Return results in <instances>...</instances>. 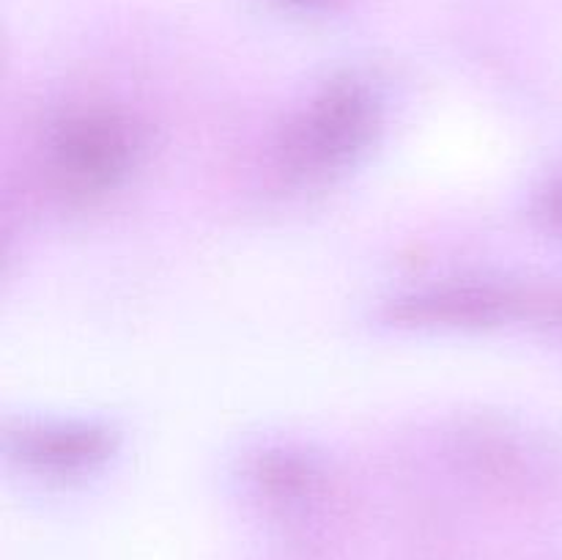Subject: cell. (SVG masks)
Returning <instances> with one entry per match:
<instances>
[{
  "label": "cell",
  "mask_w": 562,
  "mask_h": 560,
  "mask_svg": "<svg viewBox=\"0 0 562 560\" xmlns=\"http://www.w3.org/2000/svg\"><path fill=\"white\" fill-rule=\"evenodd\" d=\"M376 130V102L362 86H335L285 135L283 165L296 176H327L357 157Z\"/></svg>",
  "instance_id": "6da1fadb"
},
{
  "label": "cell",
  "mask_w": 562,
  "mask_h": 560,
  "mask_svg": "<svg viewBox=\"0 0 562 560\" xmlns=\"http://www.w3.org/2000/svg\"><path fill=\"white\" fill-rule=\"evenodd\" d=\"M137 154L135 130L113 113H77L55 126L49 137V165L64 187L75 192H102L115 187Z\"/></svg>",
  "instance_id": "7a4b0ae2"
},
{
  "label": "cell",
  "mask_w": 562,
  "mask_h": 560,
  "mask_svg": "<svg viewBox=\"0 0 562 560\" xmlns=\"http://www.w3.org/2000/svg\"><path fill=\"white\" fill-rule=\"evenodd\" d=\"M108 432L88 426H58L20 432L14 437V456L22 464L42 472H75L108 459Z\"/></svg>",
  "instance_id": "3957f363"
},
{
  "label": "cell",
  "mask_w": 562,
  "mask_h": 560,
  "mask_svg": "<svg viewBox=\"0 0 562 560\" xmlns=\"http://www.w3.org/2000/svg\"><path fill=\"white\" fill-rule=\"evenodd\" d=\"M285 3L305 5V9H318V5H329V3H335V0H285Z\"/></svg>",
  "instance_id": "277c9868"
}]
</instances>
